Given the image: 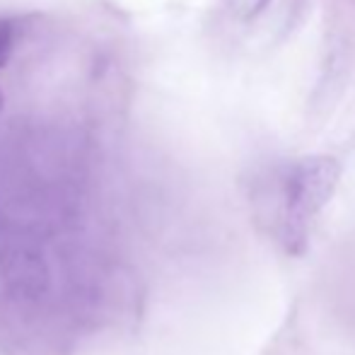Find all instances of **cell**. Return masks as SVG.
Returning <instances> with one entry per match:
<instances>
[{
  "label": "cell",
  "instance_id": "1",
  "mask_svg": "<svg viewBox=\"0 0 355 355\" xmlns=\"http://www.w3.org/2000/svg\"><path fill=\"white\" fill-rule=\"evenodd\" d=\"M341 167L329 155H314L295 162L283 182V242L293 254L302 252L314 218L331 198Z\"/></svg>",
  "mask_w": 355,
  "mask_h": 355
},
{
  "label": "cell",
  "instance_id": "2",
  "mask_svg": "<svg viewBox=\"0 0 355 355\" xmlns=\"http://www.w3.org/2000/svg\"><path fill=\"white\" fill-rule=\"evenodd\" d=\"M15 42H17V27H15V22L12 19H0V68L12 56Z\"/></svg>",
  "mask_w": 355,
  "mask_h": 355
},
{
  "label": "cell",
  "instance_id": "3",
  "mask_svg": "<svg viewBox=\"0 0 355 355\" xmlns=\"http://www.w3.org/2000/svg\"><path fill=\"white\" fill-rule=\"evenodd\" d=\"M0 112H3V94H0Z\"/></svg>",
  "mask_w": 355,
  "mask_h": 355
}]
</instances>
